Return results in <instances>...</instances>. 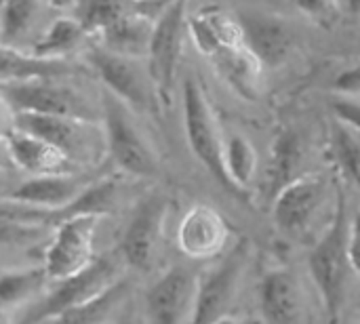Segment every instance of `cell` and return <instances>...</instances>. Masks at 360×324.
Returning <instances> with one entry per match:
<instances>
[{
  "instance_id": "34",
  "label": "cell",
  "mask_w": 360,
  "mask_h": 324,
  "mask_svg": "<svg viewBox=\"0 0 360 324\" xmlns=\"http://www.w3.org/2000/svg\"><path fill=\"white\" fill-rule=\"evenodd\" d=\"M329 108L333 112V118L346 122L348 127L356 129L360 133V97H344V95H331Z\"/></svg>"
},
{
  "instance_id": "23",
  "label": "cell",
  "mask_w": 360,
  "mask_h": 324,
  "mask_svg": "<svg viewBox=\"0 0 360 324\" xmlns=\"http://www.w3.org/2000/svg\"><path fill=\"white\" fill-rule=\"evenodd\" d=\"M8 145L13 152L15 167L32 173V175H57V173H72V162L46 141L32 137L21 131L8 133Z\"/></svg>"
},
{
  "instance_id": "10",
  "label": "cell",
  "mask_w": 360,
  "mask_h": 324,
  "mask_svg": "<svg viewBox=\"0 0 360 324\" xmlns=\"http://www.w3.org/2000/svg\"><path fill=\"white\" fill-rule=\"evenodd\" d=\"M327 179L319 173H306L291 181L272 198L274 228L289 240L310 242L327 205Z\"/></svg>"
},
{
  "instance_id": "9",
  "label": "cell",
  "mask_w": 360,
  "mask_h": 324,
  "mask_svg": "<svg viewBox=\"0 0 360 324\" xmlns=\"http://www.w3.org/2000/svg\"><path fill=\"white\" fill-rule=\"evenodd\" d=\"M13 129L46 141L72 164L91 162L99 156V145L105 148L103 127L99 129V122L49 114H13Z\"/></svg>"
},
{
  "instance_id": "32",
  "label": "cell",
  "mask_w": 360,
  "mask_h": 324,
  "mask_svg": "<svg viewBox=\"0 0 360 324\" xmlns=\"http://www.w3.org/2000/svg\"><path fill=\"white\" fill-rule=\"evenodd\" d=\"M49 228L44 226H32V223H19L0 219V247H21V245H34L46 236Z\"/></svg>"
},
{
  "instance_id": "37",
  "label": "cell",
  "mask_w": 360,
  "mask_h": 324,
  "mask_svg": "<svg viewBox=\"0 0 360 324\" xmlns=\"http://www.w3.org/2000/svg\"><path fill=\"white\" fill-rule=\"evenodd\" d=\"M17 169L15 167V160H13V152H11V145H8V135H0V171L6 173V171H13Z\"/></svg>"
},
{
  "instance_id": "43",
  "label": "cell",
  "mask_w": 360,
  "mask_h": 324,
  "mask_svg": "<svg viewBox=\"0 0 360 324\" xmlns=\"http://www.w3.org/2000/svg\"><path fill=\"white\" fill-rule=\"evenodd\" d=\"M122 324H137V323H133V320H124Z\"/></svg>"
},
{
  "instance_id": "35",
  "label": "cell",
  "mask_w": 360,
  "mask_h": 324,
  "mask_svg": "<svg viewBox=\"0 0 360 324\" xmlns=\"http://www.w3.org/2000/svg\"><path fill=\"white\" fill-rule=\"evenodd\" d=\"M333 95L360 97V57L335 76V80H333Z\"/></svg>"
},
{
  "instance_id": "25",
  "label": "cell",
  "mask_w": 360,
  "mask_h": 324,
  "mask_svg": "<svg viewBox=\"0 0 360 324\" xmlns=\"http://www.w3.org/2000/svg\"><path fill=\"white\" fill-rule=\"evenodd\" d=\"M91 36L76 17H57L30 46V53L40 59H63L84 46Z\"/></svg>"
},
{
  "instance_id": "29",
  "label": "cell",
  "mask_w": 360,
  "mask_h": 324,
  "mask_svg": "<svg viewBox=\"0 0 360 324\" xmlns=\"http://www.w3.org/2000/svg\"><path fill=\"white\" fill-rule=\"evenodd\" d=\"M224 158H226V171L232 183L240 192L249 194V188L257 173V152L253 143L240 133H230L226 137Z\"/></svg>"
},
{
  "instance_id": "2",
  "label": "cell",
  "mask_w": 360,
  "mask_h": 324,
  "mask_svg": "<svg viewBox=\"0 0 360 324\" xmlns=\"http://www.w3.org/2000/svg\"><path fill=\"white\" fill-rule=\"evenodd\" d=\"M181 103H184V129H186V139L190 145V152L194 158L205 167V171L217 181V186L228 192L232 198L238 202L251 207V194L240 192L232 179L228 177L226 171V137L219 129L217 116L213 112V105L198 82L196 76H186L184 86H181Z\"/></svg>"
},
{
  "instance_id": "42",
  "label": "cell",
  "mask_w": 360,
  "mask_h": 324,
  "mask_svg": "<svg viewBox=\"0 0 360 324\" xmlns=\"http://www.w3.org/2000/svg\"><path fill=\"white\" fill-rule=\"evenodd\" d=\"M0 324H6V316H4V310L0 308Z\"/></svg>"
},
{
  "instance_id": "11",
  "label": "cell",
  "mask_w": 360,
  "mask_h": 324,
  "mask_svg": "<svg viewBox=\"0 0 360 324\" xmlns=\"http://www.w3.org/2000/svg\"><path fill=\"white\" fill-rule=\"evenodd\" d=\"M167 215L169 196L162 192H150L135 205L118 245L120 259L129 268L137 272H150L156 266Z\"/></svg>"
},
{
  "instance_id": "44",
  "label": "cell",
  "mask_w": 360,
  "mask_h": 324,
  "mask_svg": "<svg viewBox=\"0 0 360 324\" xmlns=\"http://www.w3.org/2000/svg\"><path fill=\"white\" fill-rule=\"evenodd\" d=\"M4 2H6V0H0V6H2V4H4Z\"/></svg>"
},
{
  "instance_id": "20",
  "label": "cell",
  "mask_w": 360,
  "mask_h": 324,
  "mask_svg": "<svg viewBox=\"0 0 360 324\" xmlns=\"http://www.w3.org/2000/svg\"><path fill=\"white\" fill-rule=\"evenodd\" d=\"M221 82L240 99L255 103L264 95V65L259 59L245 46H226L217 51L211 59Z\"/></svg>"
},
{
  "instance_id": "31",
  "label": "cell",
  "mask_w": 360,
  "mask_h": 324,
  "mask_svg": "<svg viewBox=\"0 0 360 324\" xmlns=\"http://www.w3.org/2000/svg\"><path fill=\"white\" fill-rule=\"evenodd\" d=\"M188 34H190L196 51L200 55H205L207 59H211L217 51L224 48L219 38H217V34L213 32L211 23L207 21V17L200 11H196L194 15L188 17Z\"/></svg>"
},
{
  "instance_id": "7",
  "label": "cell",
  "mask_w": 360,
  "mask_h": 324,
  "mask_svg": "<svg viewBox=\"0 0 360 324\" xmlns=\"http://www.w3.org/2000/svg\"><path fill=\"white\" fill-rule=\"evenodd\" d=\"M84 63L97 74L105 91L116 95L131 110L141 114H160V101L156 89L148 74V67H141L139 59L116 55L99 44H91L84 51Z\"/></svg>"
},
{
  "instance_id": "19",
  "label": "cell",
  "mask_w": 360,
  "mask_h": 324,
  "mask_svg": "<svg viewBox=\"0 0 360 324\" xmlns=\"http://www.w3.org/2000/svg\"><path fill=\"white\" fill-rule=\"evenodd\" d=\"M95 179L74 175V173H57V175H34L32 179L23 181L13 192L4 194L2 198L15 200L30 207L40 209H63L72 205Z\"/></svg>"
},
{
  "instance_id": "17",
  "label": "cell",
  "mask_w": 360,
  "mask_h": 324,
  "mask_svg": "<svg viewBox=\"0 0 360 324\" xmlns=\"http://www.w3.org/2000/svg\"><path fill=\"white\" fill-rule=\"evenodd\" d=\"M257 299L266 324H297L302 318V287L295 272L285 266H274L262 274Z\"/></svg>"
},
{
  "instance_id": "22",
  "label": "cell",
  "mask_w": 360,
  "mask_h": 324,
  "mask_svg": "<svg viewBox=\"0 0 360 324\" xmlns=\"http://www.w3.org/2000/svg\"><path fill=\"white\" fill-rule=\"evenodd\" d=\"M80 65L65 59H40L21 48L0 44V82L30 78H68L80 74Z\"/></svg>"
},
{
  "instance_id": "27",
  "label": "cell",
  "mask_w": 360,
  "mask_h": 324,
  "mask_svg": "<svg viewBox=\"0 0 360 324\" xmlns=\"http://www.w3.org/2000/svg\"><path fill=\"white\" fill-rule=\"evenodd\" d=\"M127 293H129V283L127 278H120L101 295L80 306H74L70 310H63L40 324H103L108 316L116 310V306L127 297Z\"/></svg>"
},
{
  "instance_id": "36",
  "label": "cell",
  "mask_w": 360,
  "mask_h": 324,
  "mask_svg": "<svg viewBox=\"0 0 360 324\" xmlns=\"http://www.w3.org/2000/svg\"><path fill=\"white\" fill-rule=\"evenodd\" d=\"M348 255L352 264V272H356L360 278V209L350 219V236H348Z\"/></svg>"
},
{
  "instance_id": "18",
  "label": "cell",
  "mask_w": 360,
  "mask_h": 324,
  "mask_svg": "<svg viewBox=\"0 0 360 324\" xmlns=\"http://www.w3.org/2000/svg\"><path fill=\"white\" fill-rule=\"evenodd\" d=\"M230 228L219 211L209 205L192 207L177 230V247L190 259H209L224 251Z\"/></svg>"
},
{
  "instance_id": "12",
  "label": "cell",
  "mask_w": 360,
  "mask_h": 324,
  "mask_svg": "<svg viewBox=\"0 0 360 324\" xmlns=\"http://www.w3.org/2000/svg\"><path fill=\"white\" fill-rule=\"evenodd\" d=\"M116 198H118V181L114 177L95 179L72 205L63 209H40V207H30V205H21L15 200H6L0 196V219L55 228L61 221L76 217V215L105 217L114 211Z\"/></svg>"
},
{
  "instance_id": "26",
  "label": "cell",
  "mask_w": 360,
  "mask_h": 324,
  "mask_svg": "<svg viewBox=\"0 0 360 324\" xmlns=\"http://www.w3.org/2000/svg\"><path fill=\"white\" fill-rule=\"evenodd\" d=\"M42 0H6L0 6V44L21 48L36 32Z\"/></svg>"
},
{
  "instance_id": "13",
  "label": "cell",
  "mask_w": 360,
  "mask_h": 324,
  "mask_svg": "<svg viewBox=\"0 0 360 324\" xmlns=\"http://www.w3.org/2000/svg\"><path fill=\"white\" fill-rule=\"evenodd\" d=\"M243 44L259 59L264 70L285 65L297 48L295 27L281 15L262 8H243L236 13Z\"/></svg>"
},
{
  "instance_id": "28",
  "label": "cell",
  "mask_w": 360,
  "mask_h": 324,
  "mask_svg": "<svg viewBox=\"0 0 360 324\" xmlns=\"http://www.w3.org/2000/svg\"><path fill=\"white\" fill-rule=\"evenodd\" d=\"M46 283L51 280L44 266L0 274V308L6 310L27 304L30 299L38 297V293L46 287Z\"/></svg>"
},
{
  "instance_id": "3",
  "label": "cell",
  "mask_w": 360,
  "mask_h": 324,
  "mask_svg": "<svg viewBox=\"0 0 360 324\" xmlns=\"http://www.w3.org/2000/svg\"><path fill=\"white\" fill-rule=\"evenodd\" d=\"M101 127L105 152L122 173L143 179L160 173L158 154L133 120V110L105 89L101 93Z\"/></svg>"
},
{
  "instance_id": "41",
  "label": "cell",
  "mask_w": 360,
  "mask_h": 324,
  "mask_svg": "<svg viewBox=\"0 0 360 324\" xmlns=\"http://www.w3.org/2000/svg\"><path fill=\"white\" fill-rule=\"evenodd\" d=\"M348 8H350L354 15H360V0H348Z\"/></svg>"
},
{
  "instance_id": "38",
  "label": "cell",
  "mask_w": 360,
  "mask_h": 324,
  "mask_svg": "<svg viewBox=\"0 0 360 324\" xmlns=\"http://www.w3.org/2000/svg\"><path fill=\"white\" fill-rule=\"evenodd\" d=\"M6 112H11V110H8V108L4 105V101L0 99V135H4V137L13 131V124H8Z\"/></svg>"
},
{
  "instance_id": "6",
  "label": "cell",
  "mask_w": 360,
  "mask_h": 324,
  "mask_svg": "<svg viewBox=\"0 0 360 324\" xmlns=\"http://www.w3.org/2000/svg\"><path fill=\"white\" fill-rule=\"evenodd\" d=\"M120 264L112 255L95 257L91 266H86L82 272L68 276L63 280H55V285L49 289V293L34 304H30L19 320L15 324H40L46 318L70 310L74 306H80L97 295H101L105 289H110L116 280H120Z\"/></svg>"
},
{
  "instance_id": "40",
  "label": "cell",
  "mask_w": 360,
  "mask_h": 324,
  "mask_svg": "<svg viewBox=\"0 0 360 324\" xmlns=\"http://www.w3.org/2000/svg\"><path fill=\"white\" fill-rule=\"evenodd\" d=\"M224 324H262L259 320H253V318H240V320H226Z\"/></svg>"
},
{
  "instance_id": "21",
  "label": "cell",
  "mask_w": 360,
  "mask_h": 324,
  "mask_svg": "<svg viewBox=\"0 0 360 324\" xmlns=\"http://www.w3.org/2000/svg\"><path fill=\"white\" fill-rule=\"evenodd\" d=\"M169 2L171 0H78L74 13L93 38L129 15H148L158 19Z\"/></svg>"
},
{
  "instance_id": "15",
  "label": "cell",
  "mask_w": 360,
  "mask_h": 324,
  "mask_svg": "<svg viewBox=\"0 0 360 324\" xmlns=\"http://www.w3.org/2000/svg\"><path fill=\"white\" fill-rule=\"evenodd\" d=\"M198 274L186 266H171L146 291L148 324H188L194 308Z\"/></svg>"
},
{
  "instance_id": "8",
  "label": "cell",
  "mask_w": 360,
  "mask_h": 324,
  "mask_svg": "<svg viewBox=\"0 0 360 324\" xmlns=\"http://www.w3.org/2000/svg\"><path fill=\"white\" fill-rule=\"evenodd\" d=\"M188 0H171L154 23L146 67L156 89L160 108H169L173 99L175 78L184 53V38L188 32Z\"/></svg>"
},
{
  "instance_id": "39",
  "label": "cell",
  "mask_w": 360,
  "mask_h": 324,
  "mask_svg": "<svg viewBox=\"0 0 360 324\" xmlns=\"http://www.w3.org/2000/svg\"><path fill=\"white\" fill-rule=\"evenodd\" d=\"M42 2L51 8H57V11H74L78 0H42Z\"/></svg>"
},
{
  "instance_id": "30",
  "label": "cell",
  "mask_w": 360,
  "mask_h": 324,
  "mask_svg": "<svg viewBox=\"0 0 360 324\" xmlns=\"http://www.w3.org/2000/svg\"><path fill=\"white\" fill-rule=\"evenodd\" d=\"M329 133H331V152L340 171L360 192V133L338 118H333Z\"/></svg>"
},
{
  "instance_id": "5",
  "label": "cell",
  "mask_w": 360,
  "mask_h": 324,
  "mask_svg": "<svg viewBox=\"0 0 360 324\" xmlns=\"http://www.w3.org/2000/svg\"><path fill=\"white\" fill-rule=\"evenodd\" d=\"M251 240L240 236L217 266L198 274L194 308L188 324H224L238 295L251 259Z\"/></svg>"
},
{
  "instance_id": "14",
  "label": "cell",
  "mask_w": 360,
  "mask_h": 324,
  "mask_svg": "<svg viewBox=\"0 0 360 324\" xmlns=\"http://www.w3.org/2000/svg\"><path fill=\"white\" fill-rule=\"evenodd\" d=\"M99 215H76L55 226L53 240L44 253L49 280H63L93 264V236Z\"/></svg>"
},
{
  "instance_id": "24",
  "label": "cell",
  "mask_w": 360,
  "mask_h": 324,
  "mask_svg": "<svg viewBox=\"0 0 360 324\" xmlns=\"http://www.w3.org/2000/svg\"><path fill=\"white\" fill-rule=\"evenodd\" d=\"M156 19L148 15H129L108 30H103L97 38V44L124 57L141 59L148 55L152 32H154Z\"/></svg>"
},
{
  "instance_id": "16",
  "label": "cell",
  "mask_w": 360,
  "mask_h": 324,
  "mask_svg": "<svg viewBox=\"0 0 360 324\" xmlns=\"http://www.w3.org/2000/svg\"><path fill=\"white\" fill-rule=\"evenodd\" d=\"M310 160V143L302 129L281 124L270 145V160L266 171V194L270 200L291 181L304 177Z\"/></svg>"
},
{
  "instance_id": "1",
  "label": "cell",
  "mask_w": 360,
  "mask_h": 324,
  "mask_svg": "<svg viewBox=\"0 0 360 324\" xmlns=\"http://www.w3.org/2000/svg\"><path fill=\"white\" fill-rule=\"evenodd\" d=\"M348 236H350V219H348V202L342 183H335V207L329 226L314 240L308 268L314 280V287L321 295L327 323L340 324L346 310L348 299V280L352 272L350 255H348Z\"/></svg>"
},
{
  "instance_id": "4",
  "label": "cell",
  "mask_w": 360,
  "mask_h": 324,
  "mask_svg": "<svg viewBox=\"0 0 360 324\" xmlns=\"http://www.w3.org/2000/svg\"><path fill=\"white\" fill-rule=\"evenodd\" d=\"M0 99L11 114H49L89 122L101 120V110L61 78H30L0 82Z\"/></svg>"
},
{
  "instance_id": "33",
  "label": "cell",
  "mask_w": 360,
  "mask_h": 324,
  "mask_svg": "<svg viewBox=\"0 0 360 324\" xmlns=\"http://www.w3.org/2000/svg\"><path fill=\"white\" fill-rule=\"evenodd\" d=\"M293 4L314 25L325 27V30H331L342 17L340 0H293Z\"/></svg>"
}]
</instances>
